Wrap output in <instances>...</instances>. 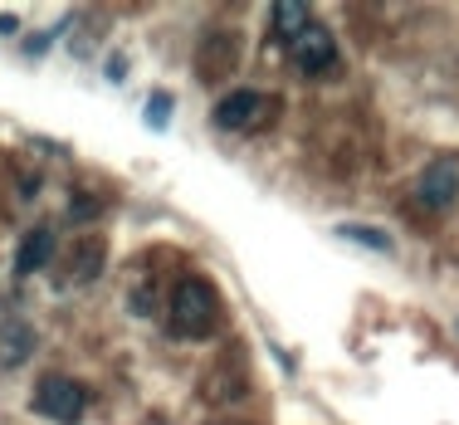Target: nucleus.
<instances>
[{
    "label": "nucleus",
    "instance_id": "nucleus-1",
    "mask_svg": "<svg viewBox=\"0 0 459 425\" xmlns=\"http://www.w3.org/2000/svg\"><path fill=\"white\" fill-rule=\"evenodd\" d=\"M221 323V293L205 279H181L171 293V333L181 337H205Z\"/></svg>",
    "mask_w": 459,
    "mask_h": 425
},
{
    "label": "nucleus",
    "instance_id": "nucleus-4",
    "mask_svg": "<svg viewBox=\"0 0 459 425\" xmlns=\"http://www.w3.org/2000/svg\"><path fill=\"white\" fill-rule=\"evenodd\" d=\"M289 59L299 64L303 74H327V69H337V45H333V35H327L323 20H308V25H303L299 35L289 39Z\"/></svg>",
    "mask_w": 459,
    "mask_h": 425
},
{
    "label": "nucleus",
    "instance_id": "nucleus-9",
    "mask_svg": "<svg viewBox=\"0 0 459 425\" xmlns=\"http://www.w3.org/2000/svg\"><path fill=\"white\" fill-rule=\"evenodd\" d=\"M35 352V328L25 318H0V367H20Z\"/></svg>",
    "mask_w": 459,
    "mask_h": 425
},
{
    "label": "nucleus",
    "instance_id": "nucleus-11",
    "mask_svg": "<svg viewBox=\"0 0 459 425\" xmlns=\"http://www.w3.org/2000/svg\"><path fill=\"white\" fill-rule=\"evenodd\" d=\"M342 235L362 239V245H371V249H391V245H386V235H371V230H357V225H342Z\"/></svg>",
    "mask_w": 459,
    "mask_h": 425
},
{
    "label": "nucleus",
    "instance_id": "nucleus-10",
    "mask_svg": "<svg viewBox=\"0 0 459 425\" xmlns=\"http://www.w3.org/2000/svg\"><path fill=\"white\" fill-rule=\"evenodd\" d=\"M308 20H313V10H308V5H299V0H279V5H274V35L283 39V45H289V39L299 35V30L308 25Z\"/></svg>",
    "mask_w": 459,
    "mask_h": 425
},
{
    "label": "nucleus",
    "instance_id": "nucleus-3",
    "mask_svg": "<svg viewBox=\"0 0 459 425\" xmlns=\"http://www.w3.org/2000/svg\"><path fill=\"white\" fill-rule=\"evenodd\" d=\"M83 406H89V396H83V386L74 377L49 372L35 386V411H39V416H49V421H59V425H74L83 416Z\"/></svg>",
    "mask_w": 459,
    "mask_h": 425
},
{
    "label": "nucleus",
    "instance_id": "nucleus-8",
    "mask_svg": "<svg viewBox=\"0 0 459 425\" xmlns=\"http://www.w3.org/2000/svg\"><path fill=\"white\" fill-rule=\"evenodd\" d=\"M49 255H54V230L49 225H35V230L20 239V249H15V274L20 279L39 274V269L49 265Z\"/></svg>",
    "mask_w": 459,
    "mask_h": 425
},
{
    "label": "nucleus",
    "instance_id": "nucleus-6",
    "mask_svg": "<svg viewBox=\"0 0 459 425\" xmlns=\"http://www.w3.org/2000/svg\"><path fill=\"white\" fill-rule=\"evenodd\" d=\"M415 195H420L430 211L455 205V195H459V167H455V161H430V167L420 171V181H415Z\"/></svg>",
    "mask_w": 459,
    "mask_h": 425
},
{
    "label": "nucleus",
    "instance_id": "nucleus-2",
    "mask_svg": "<svg viewBox=\"0 0 459 425\" xmlns=\"http://www.w3.org/2000/svg\"><path fill=\"white\" fill-rule=\"evenodd\" d=\"M274 108H279V98L255 93V89H239V93L221 98V108H215V123H221L225 133H259L264 123H274Z\"/></svg>",
    "mask_w": 459,
    "mask_h": 425
},
{
    "label": "nucleus",
    "instance_id": "nucleus-7",
    "mask_svg": "<svg viewBox=\"0 0 459 425\" xmlns=\"http://www.w3.org/2000/svg\"><path fill=\"white\" fill-rule=\"evenodd\" d=\"M103 259H108L103 235H83V239H74V249H69V269H64V279H69V283H89V279L103 274Z\"/></svg>",
    "mask_w": 459,
    "mask_h": 425
},
{
    "label": "nucleus",
    "instance_id": "nucleus-5",
    "mask_svg": "<svg viewBox=\"0 0 459 425\" xmlns=\"http://www.w3.org/2000/svg\"><path fill=\"white\" fill-rule=\"evenodd\" d=\"M235 59H239V45H235L230 30H211V35L201 39V49H195V69H201L205 83L225 79V69H235Z\"/></svg>",
    "mask_w": 459,
    "mask_h": 425
},
{
    "label": "nucleus",
    "instance_id": "nucleus-12",
    "mask_svg": "<svg viewBox=\"0 0 459 425\" xmlns=\"http://www.w3.org/2000/svg\"><path fill=\"white\" fill-rule=\"evenodd\" d=\"M167 108H171V98H167V93H157V98H152V113H147V117L161 127V123H167Z\"/></svg>",
    "mask_w": 459,
    "mask_h": 425
}]
</instances>
